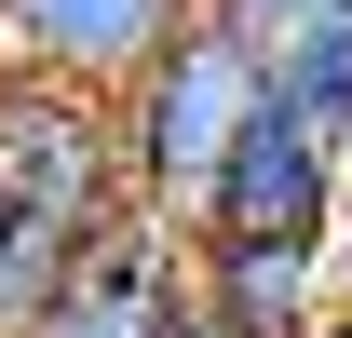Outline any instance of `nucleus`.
Returning a JSON list of instances; mask_svg holds the SVG:
<instances>
[{"label":"nucleus","instance_id":"obj_1","mask_svg":"<svg viewBox=\"0 0 352 338\" xmlns=\"http://www.w3.org/2000/svg\"><path fill=\"white\" fill-rule=\"evenodd\" d=\"M258 95H271V54L244 41V27H217V14L122 95V163H135V203L163 216V230L204 244L217 176H230V149H244V122H258Z\"/></svg>","mask_w":352,"mask_h":338},{"label":"nucleus","instance_id":"obj_2","mask_svg":"<svg viewBox=\"0 0 352 338\" xmlns=\"http://www.w3.org/2000/svg\"><path fill=\"white\" fill-rule=\"evenodd\" d=\"M0 216L14 230H122L135 216V163H122V109L41 68H0Z\"/></svg>","mask_w":352,"mask_h":338},{"label":"nucleus","instance_id":"obj_3","mask_svg":"<svg viewBox=\"0 0 352 338\" xmlns=\"http://www.w3.org/2000/svg\"><path fill=\"white\" fill-rule=\"evenodd\" d=\"M339 216H352V149L311 122V109L258 95V122H244V149H230V176H217L204 244H339Z\"/></svg>","mask_w":352,"mask_h":338},{"label":"nucleus","instance_id":"obj_4","mask_svg":"<svg viewBox=\"0 0 352 338\" xmlns=\"http://www.w3.org/2000/svg\"><path fill=\"white\" fill-rule=\"evenodd\" d=\"M204 27V0H0V68H41L122 109L176 41Z\"/></svg>","mask_w":352,"mask_h":338},{"label":"nucleus","instance_id":"obj_5","mask_svg":"<svg viewBox=\"0 0 352 338\" xmlns=\"http://www.w3.org/2000/svg\"><path fill=\"white\" fill-rule=\"evenodd\" d=\"M176 325H190V230H163L135 203L122 230L82 244V271H68V297H54L41 338H176Z\"/></svg>","mask_w":352,"mask_h":338},{"label":"nucleus","instance_id":"obj_6","mask_svg":"<svg viewBox=\"0 0 352 338\" xmlns=\"http://www.w3.org/2000/svg\"><path fill=\"white\" fill-rule=\"evenodd\" d=\"M190 311L217 338H325L339 244H190Z\"/></svg>","mask_w":352,"mask_h":338},{"label":"nucleus","instance_id":"obj_7","mask_svg":"<svg viewBox=\"0 0 352 338\" xmlns=\"http://www.w3.org/2000/svg\"><path fill=\"white\" fill-rule=\"evenodd\" d=\"M271 95L311 109V122L352 149V0H339V14H311L298 41H271Z\"/></svg>","mask_w":352,"mask_h":338},{"label":"nucleus","instance_id":"obj_8","mask_svg":"<svg viewBox=\"0 0 352 338\" xmlns=\"http://www.w3.org/2000/svg\"><path fill=\"white\" fill-rule=\"evenodd\" d=\"M204 14H217V27H244V41H298V27H311V14H339V0H204Z\"/></svg>","mask_w":352,"mask_h":338},{"label":"nucleus","instance_id":"obj_9","mask_svg":"<svg viewBox=\"0 0 352 338\" xmlns=\"http://www.w3.org/2000/svg\"><path fill=\"white\" fill-rule=\"evenodd\" d=\"M339 311H352V216H339Z\"/></svg>","mask_w":352,"mask_h":338},{"label":"nucleus","instance_id":"obj_10","mask_svg":"<svg viewBox=\"0 0 352 338\" xmlns=\"http://www.w3.org/2000/svg\"><path fill=\"white\" fill-rule=\"evenodd\" d=\"M176 338H217V325H204V311H190V325H176Z\"/></svg>","mask_w":352,"mask_h":338},{"label":"nucleus","instance_id":"obj_11","mask_svg":"<svg viewBox=\"0 0 352 338\" xmlns=\"http://www.w3.org/2000/svg\"><path fill=\"white\" fill-rule=\"evenodd\" d=\"M0 257H14V216H0Z\"/></svg>","mask_w":352,"mask_h":338},{"label":"nucleus","instance_id":"obj_12","mask_svg":"<svg viewBox=\"0 0 352 338\" xmlns=\"http://www.w3.org/2000/svg\"><path fill=\"white\" fill-rule=\"evenodd\" d=\"M325 338H352V311H339V325H325Z\"/></svg>","mask_w":352,"mask_h":338}]
</instances>
